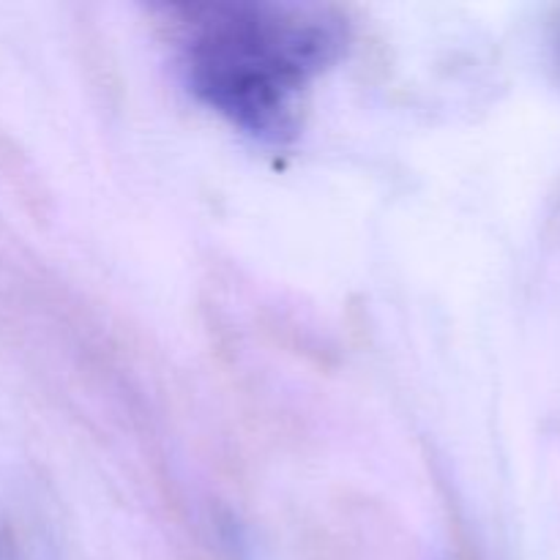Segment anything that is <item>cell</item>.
I'll return each instance as SVG.
<instances>
[{
  "instance_id": "obj_1",
  "label": "cell",
  "mask_w": 560,
  "mask_h": 560,
  "mask_svg": "<svg viewBox=\"0 0 560 560\" xmlns=\"http://www.w3.org/2000/svg\"><path fill=\"white\" fill-rule=\"evenodd\" d=\"M173 14L186 88L233 129L273 148L299 137L306 93L350 44L342 11L320 3L217 0Z\"/></svg>"
}]
</instances>
